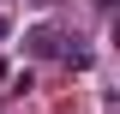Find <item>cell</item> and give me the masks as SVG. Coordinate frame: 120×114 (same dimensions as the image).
<instances>
[{
    "label": "cell",
    "instance_id": "obj_2",
    "mask_svg": "<svg viewBox=\"0 0 120 114\" xmlns=\"http://www.w3.org/2000/svg\"><path fill=\"white\" fill-rule=\"evenodd\" d=\"M6 30H12V24H6V18H0V36H6Z\"/></svg>",
    "mask_w": 120,
    "mask_h": 114
},
{
    "label": "cell",
    "instance_id": "obj_1",
    "mask_svg": "<svg viewBox=\"0 0 120 114\" xmlns=\"http://www.w3.org/2000/svg\"><path fill=\"white\" fill-rule=\"evenodd\" d=\"M24 54H36V60H60V54H66V30H60V24H36V30H24Z\"/></svg>",
    "mask_w": 120,
    "mask_h": 114
}]
</instances>
